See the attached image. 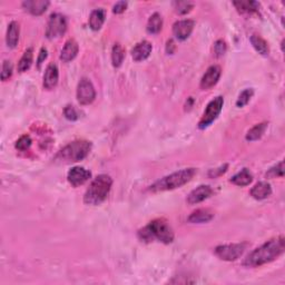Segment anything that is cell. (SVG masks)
<instances>
[{
  "instance_id": "obj_27",
  "label": "cell",
  "mask_w": 285,
  "mask_h": 285,
  "mask_svg": "<svg viewBox=\"0 0 285 285\" xmlns=\"http://www.w3.org/2000/svg\"><path fill=\"white\" fill-rule=\"evenodd\" d=\"M266 128H267V123H261V124H258V125H255L247 132L246 140H248V142H254V140L260 139L263 136V134L265 133Z\"/></svg>"
},
{
  "instance_id": "obj_22",
  "label": "cell",
  "mask_w": 285,
  "mask_h": 285,
  "mask_svg": "<svg viewBox=\"0 0 285 285\" xmlns=\"http://www.w3.org/2000/svg\"><path fill=\"white\" fill-rule=\"evenodd\" d=\"M253 180L252 173L247 170V168H243L242 171L239 172L231 178V182L238 186H247L250 185Z\"/></svg>"
},
{
  "instance_id": "obj_38",
  "label": "cell",
  "mask_w": 285,
  "mask_h": 285,
  "mask_svg": "<svg viewBox=\"0 0 285 285\" xmlns=\"http://www.w3.org/2000/svg\"><path fill=\"white\" fill-rule=\"evenodd\" d=\"M175 48H176V46H175L174 40H173V39H170V40H168V42H167V45H166V53L172 55L173 53H174Z\"/></svg>"
},
{
  "instance_id": "obj_36",
  "label": "cell",
  "mask_w": 285,
  "mask_h": 285,
  "mask_svg": "<svg viewBox=\"0 0 285 285\" xmlns=\"http://www.w3.org/2000/svg\"><path fill=\"white\" fill-rule=\"evenodd\" d=\"M127 8V2L126 1H118L116 5L113 7L114 14H123L124 11L126 10Z\"/></svg>"
},
{
  "instance_id": "obj_21",
  "label": "cell",
  "mask_w": 285,
  "mask_h": 285,
  "mask_svg": "<svg viewBox=\"0 0 285 285\" xmlns=\"http://www.w3.org/2000/svg\"><path fill=\"white\" fill-rule=\"evenodd\" d=\"M106 13L104 9H95L89 16V27L94 31L99 30L105 22Z\"/></svg>"
},
{
  "instance_id": "obj_17",
  "label": "cell",
  "mask_w": 285,
  "mask_h": 285,
  "mask_svg": "<svg viewBox=\"0 0 285 285\" xmlns=\"http://www.w3.org/2000/svg\"><path fill=\"white\" fill-rule=\"evenodd\" d=\"M79 47L78 44L75 39H69L67 40L65 46L62 49V53H60V60L63 63H69L71 60L75 59L76 56L78 54Z\"/></svg>"
},
{
  "instance_id": "obj_23",
  "label": "cell",
  "mask_w": 285,
  "mask_h": 285,
  "mask_svg": "<svg viewBox=\"0 0 285 285\" xmlns=\"http://www.w3.org/2000/svg\"><path fill=\"white\" fill-rule=\"evenodd\" d=\"M163 28V18L158 13H155L151 16V18L148 19L147 22V33L155 35L158 34Z\"/></svg>"
},
{
  "instance_id": "obj_32",
  "label": "cell",
  "mask_w": 285,
  "mask_h": 285,
  "mask_svg": "<svg viewBox=\"0 0 285 285\" xmlns=\"http://www.w3.org/2000/svg\"><path fill=\"white\" fill-rule=\"evenodd\" d=\"M31 143L33 142H31V138L29 135H22V137L16 142L15 147L19 151H27L28 148L31 146Z\"/></svg>"
},
{
  "instance_id": "obj_8",
  "label": "cell",
  "mask_w": 285,
  "mask_h": 285,
  "mask_svg": "<svg viewBox=\"0 0 285 285\" xmlns=\"http://www.w3.org/2000/svg\"><path fill=\"white\" fill-rule=\"evenodd\" d=\"M246 243H238V244H227V245H219L215 248V254L220 260L232 262L236 261L243 255L244 251L246 250Z\"/></svg>"
},
{
  "instance_id": "obj_19",
  "label": "cell",
  "mask_w": 285,
  "mask_h": 285,
  "mask_svg": "<svg viewBox=\"0 0 285 285\" xmlns=\"http://www.w3.org/2000/svg\"><path fill=\"white\" fill-rule=\"evenodd\" d=\"M214 218V213L208 208H199V210L193 212L188 218V222L194 224L207 223Z\"/></svg>"
},
{
  "instance_id": "obj_9",
  "label": "cell",
  "mask_w": 285,
  "mask_h": 285,
  "mask_svg": "<svg viewBox=\"0 0 285 285\" xmlns=\"http://www.w3.org/2000/svg\"><path fill=\"white\" fill-rule=\"evenodd\" d=\"M96 98V90L88 78H82L77 87V99L80 105H89Z\"/></svg>"
},
{
  "instance_id": "obj_3",
  "label": "cell",
  "mask_w": 285,
  "mask_h": 285,
  "mask_svg": "<svg viewBox=\"0 0 285 285\" xmlns=\"http://www.w3.org/2000/svg\"><path fill=\"white\" fill-rule=\"evenodd\" d=\"M111 185H113V179L110 176L105 174L98 175L86 191L85 196H84V202L87 205H99L107 198Z\"/></svg>"
},
{
  "instance_id": "obj_26",
  "label": "cell",
  "mask_w": 285,
  "mask_h": 285,
  "mask_svg": "<svg viewBox=\"0 0 285 285\" xmlns=\"http://www.w3.org/2000/svg\"><path fill=\"white\" fill-rule=\"evenodd\" d=\"M33 48H28V49L23 53L22 57L20 58L18 63V71L19 73H25L29 68L31 67V64H33Z\"/></svg>"
},
{
  "instance_id": "obj_14",
  "label": "cell",
  "mask_w": 285,
  "mask_h": 285,
  "mask_svg": "<svg viewBox=\"0 0 285 285\" xmlns=\"http://www.w3.org/2000/svg\"><path fill=\"white\" fill-rule=\"evenodd\" d=\"M153 46L150 42L147 40H143V42L138 43L133 49H132V57L135 60V62H142V60H145L146 58L150 57V55L152 53Z\"/></svg>"
},
{
  "instance_id": "obj_37",
  "label": "cell",
  "mask_w": 285,
  "mask_h": 285,
  "mask_svg": "<svg viewBox=\"0 0 285 285\" xmlns=\"http://www.w3.org/2000/svg\"><path fill=\"white\" fill-rule=\"evenodd\" d=\"M47 58V49L46 48H42V50H40V53H39V57H38V60H37V64H38V67L42 66V64L45 62V59Z\"/></svg>"
},
{
  "instance_id": "obj_31",
  "label": "cell",
  "mask_w": 285,
  "mask_h": 285,
  "mask_svg": "<svg viewBox=\"0 0 285 285\" xmlns=\"http://www.w3.org/2000/svg\"><path fill=\"white\" fill-rule=\"evenodd\" d=\"M267 177L274 178V177H283L284 176V163L280 162L276 164L274 167H272L270 171L266 173Z\"/></svg>"
},
{
  "instance_id": "obj_7",
  "label": "cell",
  "mask_w": 285,
  "mask_h": 285,
  "mask_svg": "<svg viewBox=\"0 0 285 285\" xmlns=\"http://www.w3.org/2000/svg\"><path fill=\"white\" fill-rule=\"evenodd\" d=\"M67 30V20L65 16L62 14L55 13L51 14L49 20L47 23V29H46V36L48 39H55L59 38L66 33Z\"/></svg>"
},
{
  "instance_id": "obj_34",
  "label": "cell",
  "mask_w": 285,
  "mask_h": 285,
  "mask_svg": "<svg viewBox=\"0 0 285 285\" xmlns=\"http://www.w3.org/2000/svg\"><path fill=\"white\" fill-rule=\"evenodd\" d=\"M226 49H227L226 44H225V42H224V40L219 39L215 43L214 53L216 56H218V57H222V56L226 53Z\"/></svg>"
},
{
  "instance_id": "obj_39",
  "label": "cell",
  "mask_w": 285,
  "mask_h": 285,
  "mask_svg": "<svg viewBox=\"0 0 285 285\" xmlns=\"http://www.w3.org/2000/svg\"><path fill=\"white\" fill-rule=\"evenodd\" d=\"M226 168H227V165H224L223 167L219 168V170L212 171V172H210V176H213V177H216V176H219L220 174H223V173H225Z\"/></svg>"
},
{
  "instance_id": "obj_30",
  "label": "cell",
  "mask_w": 285,
  "mask_h": 285,
  "mask_svg": "<svg viewBox=\"0 0 285 285\" xmlns=\"http://www.w3.org/2000/svg\"><path fill=\"white\" fill-rule=\"evenodd\" d=\"M194 7V3L191 1H176L174 2V8L175 11L179 15H185L193 9Z\"/></svg>"
},
{
  "instance_id": "obj_28",
  "label": "cell",
  "mask_w": 285,
  "mask_h": 285,
  "mask_svg": "<svg viewBox=\"0 0 285 285\" xmlns=\"http://www.w3.org/2000/svg\"><path fill=\"white\" fill-rule=\"evenodd\" d=\"M124 58H125V49H124L120 44H115L113 50H111V62H113V66L116 68L122 66Z\"/></svg>"
},
{
  "instance_id": "obj_35",
  "label": "cell",
  "mask_w": 285,
  "mask_h": 285,
  "mask_svg": "<svg viewBox=\"0 0 285 285\" xmlns=\"http://www.w3.org/2000/svg\"><path fill=\"white\" fill-rule=\"evenodd\" d=\"M64 115H65V117L68 120H77L78 119V114H77V111H76L74 106H70V105L66 106L65 110H64Z\"/></svg>"
},
{
  "instance_id": "obj_15",
  "label": "cell",
  "mask_w": 285,
  "mask_h": 285,
  "mask_svg": "<svg viewBox=\"0 0 285 285\" xmlns=\"http://www.w3.org/2000/svg\"><path fill=\"white\" fill-rule=\"evenodd\" d=\"M49 6V1L47 0H28L22 2L23 9L34 16L43 15Z\"/></svg>"
},
{
  "instance_id": "obj_33",
  "label": "cell",
  "mask_w": 285,
  "mask_h": 285,
  "mask_svg": "<svg viewBox=\"0 0 285 285\" xmlns=\"http://www.w3.org/2000/svg\"><path fill=\"white\" fill-rule=\"evenodd\" d=\"M13 75V64L9 60H5L2 64V71H1V79L5 80L9 79Z\"/></svg>"
},
{
  "instance_id": "obj_11",
  "label": "cell",
  "mask_w": 285,
  "mask_h": 285,
  "mask_svg": "<svg viewBox=\"0 0 285 285\" xmlns=\"http://www.w3.org/2000/svg\"><path fill=\"white\" fill-rule=\"evenodd\" d=\"M220 73H222V70H220L219 66H211L203 75L202 80H200V88L204 90H208L214 87L219 80Z\"/></svg>"
},
{
  "instance_id": "obj_16",
  "label": "cell",
  "mask_w": 285,
  "mask_h": 285,
  "mask_svg": "<svg viewBox=\"0 0 285 285\" xmlns=\"http://www.w3.org/2000/svg\"><path fill=\"white\" fill-rule=\"evenodd\" d=\"M58 78L59 73L57 65L54 63L49 64L46 68L45 75H44V87H45L46 89H53V88L57 85Z\"/></svg>"
},
{
  "instance_id": "obj_20",
  "label": "cell",
  "mask_w": 285,
  "mask_h": 285,
  "mask_svg": "<svg viewBox=\"0 0 285 285\" xmlns=\"http://www.w3.org/2000/svg\"><path fill=\"white\" fill-rule=\"evenodd\" d=\"M19 34H20L19 23L17 22H11L9 23V26H8L7 36H6V43L8 47L15 48L18 45Z\"/></svg>"
},
{
  "instance_id": "obj_10",
  "label": "cell",
  "mask_w": 285,
  "mask_h": 285,
  "mask_svg": "<svg viewBox=\"0 0 285 285\" xmlns=\"http://www.w3.org/2000/svg\"><path fill=\"white\" fill-rule=\"evenodd\" d=\"M91 177V173L89 171L85 170L84 167L76 166L73 167L68 172L67 179L74 187H77L85 184L88 179Z\"/></svg>"
},
{
  "instance_id": "obj_13",
  "label": "cell",
  "mask_w": 285,
  "mask_h": 285,
  "mask_svg": "<svg viewBox=\"0 0 285 285\" xmlns=\"http://www.w3.org/2000/svg\"><path fill=\"white\" fill-rule=\"evenodd\" d=\"M212 194H213V190L211 188V186L200 185L198 187H196L195 190H193L190 194H188L187 203L191 204V205L198 204L200 202H203V200L207 199Z\"/></svg>"
},
{
  "instance_id": "obj_25",
  "label": "cell",
  "mask_w": 285,
  "mask_h": 285,
  "mask_svg": "<svg viewBox=\"0 0 285 285\" xmlns=\"http://www.w3.org/2000/svg\"><path fill=\"white\" fill-rule=\"evenodd\" d=\"M233 5L239 9L241 13H255L259 10L260 3L252 0H241V1H234Z\"/></svg>"
},
{
  "instance_id": "obj_5",
  "label": "cell",
  "mask_w": 285,
  "mask_h": 285,
  "mask_svg": "<svg viewBox=\"0 0 285 285\" xmlns=\"http://www.w3.org/2000/svg\"><path fill=\"white\" fill-rule=\"evenodd\" d=\"M91 150V143L88 140H75V142L68 144L65 147L60 151L56 159L62 163H75L83 160L87 157Z\"/></svg>"
},
{
  "instance_id": "obj_12",
  "label": "cell",
  "mask_w": 285,
  "mask_h": 285,
  "mask_svg": "<svg viewBox=\"0 0 285 285\" xmlns=\"http://www.w3.org/2000/svg\"><path fill=\"white\" fill-rule=\"evenodd\" d=\"M195 22L191 19L178 20L173 26V34L179 40H185L190 37L193 29H194Z\"/></svg>"
},
{
  "instance_id": "obj_18",
  "label": "cell",
  "mask_w": 285,
  "mask_h": 285,
  "mask_svg": "<svg viewBox=\"0 0 285 285\" xmlns=\"http://www.w3.org/2000/svg\"><path fill=\"white\" fill-rule=\"evenodd\" d=\"M272 194V187L268 183L266 182H259L258 184H255L254 187L251 190V196L253 198L262 200L267 198L268 196H271Z\"/></svg>"
},
{
  "instance_id": "obj_2",
  "label": "cell",
  "mask_w": 285,
  "mask_h": 285,
  "mask_svg": "<svg viewBox=\"0 0 285 285\" xmlns=\"http://www.w3.org/2000/svg\"><path fill=\"white\" fill-rule=\"evenodd\" d=\"M139 239L144 242H151L153 240H158L164 244H170L174 241V232L165 219H154L143 230L138 232Z\"/></svg>"
},
{
  "instance_id": "obj_4",
  "label": "cell",
  "mask_w": 285,
  "mask_h": 285,
  "mask_svg": "<svg viewBox=\"0 0 285 285\" xmlns=\"http://www.w3.org/2000/svg\"><path fill=\"white\" fill-rule=\"evenodd\" d=\"M196 174L195 168H184L182 171L175 172L173 174L165 176L162 179L156 182L154 185H152L150 190L152 192H163V191H171L175 188H179L180 186L185 185L186 183L192 180Z\"/></svg>"
},
{
  "instance_id": "obj_1",
  "label": "cell",
  "mask_w": 285,
  "mask_h": 285,
  "mask_svg": "<svg viewBox=\"0 0 285 285\" xmlns=\"http://www.w3.org/2000/svg\"><path fill=\"white\" fill-rule=\"evenodd\" d=\"M285 241L283 236H279L276 239H272L264 243L263 245L255 248L247 255L243 264L247 267H258L264 264L270 263L275 259H278L284 253Z\"/></svg>"
},
{
  "instance_id": "obj_24",
  "label": "cell",
  "mask_w": 285,
  "mask_h": 285,
  "mask_svg": "<svg viewBox=\"0 0 285 285\" xmlns=\"http://www.w3.org/2000/svg\"><path fill=\"white\" fill-rule=\"evenodd\" d=\"M251 44L252 46L254 47V49L258 51L260 55L266 56L270 53V48H268L267 43L264 40L261 36L258 35H253L251 36Z\"/></svg>"
},
{
  "instance_id": "obj_29",
  "label": "cell",
  "mask_w": 285,
  "mask_h": 285,
  "mask_svg": "<svg viewBox=\"0 0 285 285\" xmlns=\"http://www.w3.org/2000/svg\"><path fill=\"white\" fill-rule=\"evenodd\" d=\"M253 94H254V91H253L252 88H247V89L243 90L242 93L240 94L238 100H236V106L238 107H244L245 105H247L248 102H250Z\"/></svg>"
},
{
  "instance_id": "obj_6",
  "label": "cell",
  "mask_w": 285,
  "mask_h": 285,
  "mask_svg": "<svg viewBox=\"0 0 285 285\" xmlns=\"http://www.w3.org/2000/svg\"><path fill=\"white\" fill-rule=\"evenodd\" d=\"M224 105V98L222 96H218V97L211 100L208 103L205 111H204L203 117L200 118L198 123L199 130H205L214 120L219 117V115L222 111V108Z\"/></svg>"
}]
</instances>
